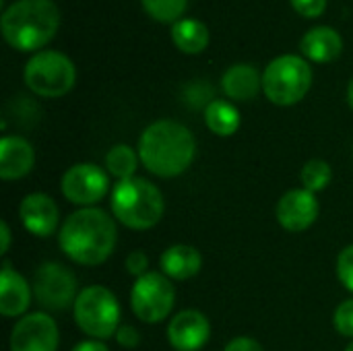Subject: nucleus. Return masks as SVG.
Wrapping results in <instances>:
<instances>
[{
    "instance_id": "nucleus-1",
    "label": "nucleus",
    "mask_w": 353,
    "mask_h": 351,
    "mask_svg": "<svg viewBox=\"0 0 353 351\" xmlns=\"http://www.w3.org/2000/svg\"><path fill=\"white\" fill-rule=\"evenodd\" d=\"M118 242L114 217L97 207L74 211L60 228V250L77 265L95 267L105 263Z\"/></svg>"
},
{
    "instance_id": "nucleus-2",
    "label": "nucleus",
    "mask_w": 353,
    "mask_h": 351,
    "mask_svg": "<svg viewBox=\"0 0 353 351\" xmlns=\"http://www.w3.org/2000/svg\"><path fill=\"white\" fill-rule=\"evenodd\" d=\"M194 155V134L176 120H157L149 124L139 139L141 163L157 178L184 174L192 166Z\"/></svg>"
},
{
    "instance_id": "nucleus-3",
    "label": "nucleus",
    "mask_w": 353,
    "mask_h": 351,
    "mask_svg": "<svg viewBox=\"0 0 353 351\" xmlns=\"http://www.w3.org/2000/svg\"><path fill=\"white\" fill-rule=\"evenodd\" d=\"M2 35L19 52L43 48L60 27V10L54 0H17L2 12Z\"/></svg>"
},
{
    "instance_id": "nucleus-4",
    "label": "nucleus",
    "mask_w": 353,
    "mask_h": 351,
    "mask_svg": "<svg viewBox=\"0 0 353 351\" xmlns=\"http://www.w3.org/2000/svg\"><path fill=\"white\" fill-rule=\"evenodd\" d=\"M112 213L130 230H149L157 225L165 211L161 190L145 178H128L112 190Z\"/></svg>"
},
{
    "instance_id": "nucleus-5",
    "label": "nucleus",
    "mask_w": 353,
    "mask_h": 351,
    "mask_svg": "<svg viewBox=\"0 0 353 351\" xmlns=\"http://www.w3.org/2000/svg\"><path fill=\"white\" fill-rule=\"evenodd\" d=\"M72 312L77 327L91 339L103 341L116 337L120 329V304L103 285H89L79 292Z\"/></svg>"
},
{
    "instance_id": "nucleus-6",
    "label": "nucleus",
    "mask_w": 353,
    "mask_h": 351,
    "mask_svg": "<svg viewBox=\"0 0 353 351\" xmlns=\"http://www.w3.org/2000/svg\"><path fill=\"white\" fill-rule=\"evenodd\" d=\"M312 87L310 64L294 54L277 56L263 74V89L275 106H294L306 97Z\"/></svg>"
},
{
    "instance_id": "nucleus-7",
    "label": "nucleus",
    "mask_w": 353,
    "mask_h": 351,
    "mask_svg": "<svg viewBox=\"0 0 353 351\" xmlns=\"http://www.w3.org/2000/svg\"><path fill=\"white\" fill-rule=\"evenodd\" d=\"M25 83L27 87L41 97H62L66 95L77 81L74 64L68 56L56 50L37 52L25 64Z\"/></svg>"
},
{
    "instance_id": "nucleus-8",
    "label": "nucleus",
    "mask_w": 353,
    "mask_h": 351,
    "mask_svg": "<svg viewBox=\"0 0 353 351\" xmlns=\"http://www.w3.org/2000/svg\"><path fill=\"white\" fill-rule=\"evenodd\" d=\"M176 304V290L170 277L149 271L139 277L130 290V308L134 317L147 325L165 321Z\"/></svg>"
},
{
    "instance_id": "nucleus-9",
    "label": "nucleus",
    "mask_w": 353,
    "mask_h": 351,
    "mask_svg": "<svg viewBox=\"0 0 353 351\" xmlns=\"http://www.w3.org/2000/svg\"><path fill=\"white\" fill-rule=\"evenodd\" d=\"M33 296L35 302L46 310H66L68 306H74L79 296L77 277L60 263H43L33 275Z\"/></svg>"
},
{
    "instance_id": "nucleus-10",
    "label": "nucleus",
    "mask_w": 353,
    "mask_h": 351,
    "mask_svg": "<svg viewBox=\"0 0 353 351\" xmlns=\"http://www.w3.org/2000/svg\"><path fill=\"white\" fill-rule=\"evenodd\" d=\"M60 190L66 201L85 209L93 207L108 194L110 178L95 163H74L62 174Z\"/></svg>"
},
{
    "instance_id": "nucleus-11",
    "label": "nucleus",
    "mask_w": 353,
    "mask_h": 351,
    "mask_svg": "<svg viewBox=\"0 0 353 351\" xmlns=\"http://www.w3.org/2000/svg\"><path fill=\"white\" fill-rule=\"evenodd\" d=\"M58 325L46 312H29L17 321L10 333V351H56Z\"/></svg>"
},
{
    "instance_id": "nucleus-12",
    "label": "nucleus",
    "mask_w": 353,
    "mask_h": 351,
    "mask_svg": "<svg viewBox=\"0 0 353 351\" xmlns=\"http://www.w3.org/2000/svg\"><path fill=\"white\" fill-rule=\"evenodd\" d=\"M275 217H277V223L292 234L306 232L319 219V201L314 192L306 188L290 190L277 201Z\"/></svg>"
},
{
    "instance_id": "nucleus-13",
    "label": "nucleus",
    "mask_w": 353,
    "mask_h": 351,
    "mask_svg": "<svg viewBox=\"0 0 353 351\" xmlns=\"http://www.w3.org/2000/svg\"><path fill=\"white\" fill-rule=\"evenodd\" d=\"M211 337V323L199 310H182L168 325V341L176 351H199Z\"/></svg>"
},
{
    "instance_id": "nucleus-14",
    "label": "nucleus",
    "mask_w": 353,
    "mask_h": 351,
    "mask_svg": "<svg viewBox=\"0 0 353 351\" xmlns=\"http://www.w3.org/2000/svg\"><path fill=\"white\" fill-rule=\"evenodd\" d=\"M19 217H21L23 228L29 234H33L37 238H48L58 228L60 211L52 197H48L43 192H31L21 201Z\"/></svg>"
},
{
    "instance_id": "nucleus-15",
    "label": "nucleus",
    "mask_w": 353,
    "mask_h": 351,
    "mask_svg": "<svg viewBox=\"0 0 353 351\" xmlns=\"http://www.w3.org/2000/svg\"><path fill=\"white\" fill-rule=\"evenodd\" d=\"M31 285L27 279L12 269L8 261L2 263L0 273V312L6 319L25 317L29 304H31Z\"/></svg>"
},
{
    "instance_id": "nucleus-16",
    "label": "nucleus",
    "mask_w": 353,
    "mask_h": 351,
    "mask_svg": "<svg viewBox=\"0 0 353 351\" xmlns=\"http://www.w3.org/2000/svg\"><path fill=\"white\" fill-rule=\"evenodd\" d=\"M35 166V151L23 137H2L0 141V178L19 180L25 178Z\"/></svg>"
},
{
    "instance_id": "nucleus-17",
    "label": "nucleus",
    "mask_w": 353,
    "mask_h": 351,
    "mask_svg": "<svg viewBox=\"0 0 353 351\" xmlns=\"http://www.w3.org/2000/svg\"><path fill=\"white\" fill-rule=\"evenodd\" d=\"M159 267H161V273L170 277L172 281H186L199 275L203 267V257L194 246L174 244L161 252Z\"/></svg>"
},
{
    "instance_id": "nucleus-18",
    "label": "nucleus",
    "mask_w": 353,
    "mask_h": 351,
    "mask_svg": "<svg viewBox=\"0 0 353 351\" xmlns=\"http://www.w3.org/2000/svg\"><path fill=\"white\" fill-rule=\"evenodd\" d=\"M300 50L308 60H312L316 64H327V62H333L341 56L343 39L333 27L321 25V27L310 29L302 37Z\"/></svg>"
},
{
    "instance_id": "nucleus-19",
    "label": "nucleus",
    "mask_w": 353,
    "mask_h": 351,
    "mask_svg": "<svg viewBox=\"0 0 353 351\" xmlns=\"http://www.w3.org/2000/svg\"><path fill=\"white\" fill-rule=\"evenodd\" d=\"M223 93L234 101H248L263 89V74L252 64H234L221 77Z\"/></svg>"
},
{
    "instance_id": "nucleus-20",
    "label": "nucleus",
    "mask_w": 353,
    "mask_h": 351,
    "mask_svg": "<svg viewBox=\"0 0 353 351\" xmlns=\"http://www.w3.org/2000/svg\"><path fill=\"white\" fill-rule=\"evenodd\" d=\"M172 39L184 54H201L209 46V29L203 21L180 19L172 27Z\"/></svg>"
},
{
    "instance_id": "nucleus-21",
    "label": "nucleus",
    "mask_w": 353,
    "mask_h": 351,
    "mask_svg": "<svg viewBox=\"0 0 353 351\" xmlns=\"http://www.w3.org/2000/svg\"><path fill=\"white\" fill-rule=\"evenodd\" d=\"M240 112L225 99H211L205 108L207 128L217 137H232L240 128Z\"/></svg>"
},
{
    "instance_id": "nucleus-22",
    "label": "nucleus",
    "mask_w": 353,
    "mask_h": 351,
    "mask_svg": "<svg viewBox=\"0 0 353 351\" xmlns=\"http://www.w3.org/2000/svg\"><path fill=\"white\" fill-rule=\"evenodd\" d=\"M139 161V151H134L130 145H114L105 155V168L118 182L134 178Z\"/></svg>"
},
{
    "instance_id": "nucleus-23",
    "label": "nucleus",
    "mask_w": 353,
    "mask_h": 351,
    "mask_svg": "<svg viewBox=\"0 0 353 351\" xmlns=\"http://www.w3.org/2000/svg\"><path fill=\"white\" fill-rule=\"evenodd\" d=\"M300 180L304 184L306 190L310 192H321L325 190L331 180H333V170L331 166L325 161V159H310L306 161V166L302 168V174H300Z\"/></svg>"
},
{
    "instance_id": "nucleus-24",
    "label": "nucleus",
    "mask_w": 353,
    "mask_h": 351,
    "mask_svg": "<svg viewBox=\"0 0 353 351\" xmlns=\"http://www.w3.org/2000/svg\"><path fill=\"white\" fill-rule=\"evenodd\" d=\"M149 17L161 23H178L184 14L188 0H141Z\"/></svg>"
},
{
    "instance_id": "nucleus-25",
    "label": "nucleus",
    "mask_w": 353,
    "mask_h": 351,
    "mask_svg": "<svg viewBox=\"0 0 353 351\" xmlns=\"http://www.w3.org/2000/svg\"><path fill=\"white\" fill-rule=\"evenodd\" d=\"M333 323H335V329L339 335L353 339V298L339 304V308L335 310Z\"/></svg>"
},
{
    "instance_id": "nucleus-26",
    "label": "nucleus",
    "mask_w": 353,
    "mask_h": 351,
    "mask_svg": "<svg viewBox=\"0 0 353 351\" xmlns=\"http://www.w3.org/2000/svg\"><path fill=\"white\" fill-rule=\"evenodd\" d=\"M337 277L345 290L353 292V244L345 246L337 257Z\"/></svg>"
},
{
    "instance_id": "nucleus-27",
    "label": "nucleus",
    "mask_w": 353,
    "mask_h": 351,
    "mask_svg": "<svg viewBox=\"0 0 353 351\" xmlns=\"http://www.w3.org/2000/svg\"><path fill=\"white\" fill-rule=\"evenodd\" d=\"M126 271L134 275L137 279L149 273V257L143 250H132L126 257Z\"/></svg>"
},
{
    "instance_id": "nucleus-28",
    "label": "nucleus",
    "mask_w": 353,
    "mask_h": 351,
    "mask_svg": "<svg viewBox=\"0 0 353 351\" xmlns=\"http://www.w3.org/2000/svg\"><path fill=\"white\" fill-rule=\"evenodd\" d=\"M327 2L329 0H292V6H294V10H298V14L314 19L325 12Z\"/></svg>"
},
{
    "instance_id": "nucleus-29",
    "label": "nucleus",
    "mask_w": 353,
    "mask_h": 351,
    "mask_svg": "<svg viewBox=\"0 0 353 351\" xmlns=\"http://www.w3.org/2000/svg\"><path fill=\"white\" fill-rule=\"evenodd\" d=\"M116 341L124 350H134L141 343V333L130 325H120V329L116 331Z\"/></svg>"
},
{
    "instance_id": "nucleus-30",
    "label": "nucleus",
    "mask_w": 353,
    "mask_h": 351,
    "mask_svg": "<svg viewBox=\"0 0 353 351\" xmlns=\"http://www.w3.org/2000/svg\"><path fill=\"white\" fill-rule=\"evenodd\" d=\"M223 351H265V350H263V345H261L259 341H254V339H250V337H236V339H232V341L225 345V350Z\"/></svg>"
},
{
    "instance_id": "nucleus-31",
    "label": "nucleus",
    "mask_w": 353,
    "mask_h": 351,
    "mask_svg": "<svg viewBox=\"0 0 353 351\" xmlns=\"http://www.w3.org/2000/svg\"><path fill=\"white\" fill-rule=\"evenodd\" d=\"M70 351H110L108 345L103 341H97V339H87V341H81L77 343Z\"/></svg>"
},
{
    "instance_id": "nucleus-32",
    "label": "nucleus",
    "mask_w": 353,
    "mask_h": 351,
    "mask_svg": "<svg viewBox=\"0 0 353 351\" xmlns=\"http://www.w3.org/2000/svg\"><path fill=\"white\" fill-rule=\"evenodd\" d=\"M0 238H2V244H0V254H6L10 250V228L8 223L2 219L0 221Z\"/></svg>"
},
{
    "instance_id": "nucleus-33",
    "label": "nucleus",
    "mask_w": 353,
    "mask_h": 351,
    "mask_svg": "<svg viewBox=\"0 0 353 351\" xmlns=\"http://www.w3.org/2000/svg\"><path fill=\"white\" fill-rule=\"evenodd\" d=\"M347 101H350V106H352L353 110V79L350 81V85H347Z\"/></svg>"
},
{
    "instance_id": "nucleus-34",
    "label": "nucleus",
    "mask_w": 353,
    "mask_h": 351,
    "mask_svg": "<svg viewBox=\"0 0 353 351\" xmlns=\"http://www.w3.org/2000/svg\"><path fill=\"white\" fill-rule=\"evenodd\" d=\"M345 351H353V339H352V343H350V345L345 348Z\"/></svg>"
}]
</instances>
